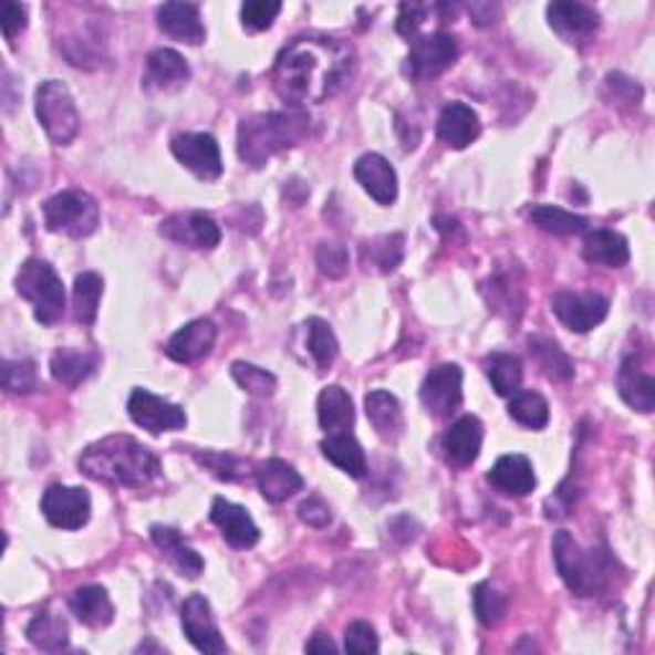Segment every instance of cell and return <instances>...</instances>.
<instances>
[{"label":"cell","instance_id":"1","mask_svg":"<svg viewBox=\"0 0 655 655\" xmlns=\"http://www.w3.org/2000/svg\"><path fill=\"white\" fill-rule=\"evenodd\" d=\"M356 56L346 41L331 37H300L287 44L274 64V90L294 108L325 103L354 75Z\"/></svg>","mask_w":655,"mask_h":655},{"label":"cell","instance_id":"2","mask_svg":"<svg viewBox=\"0 0 655 655\" xmlns=\"http://www.w3.org/2000/svg\"><path fill=\"white\" fill-rule=\"evenodd\" d=\"M85 477L128 489H144L162 477L159 456L131 436H108L80 454Z\"/></svg>","mask_w":655,"mask_h":655},{"label":"cell","instance_id":"3","mask_svg":"<svg viewBox=\"0 0 655 655\" xmlns=\"http://www.w3.org/2000/svg\"><path fill=\"white\" fill-rule=\"evenodd\" d=\"M310 134V116L302 108L257 113L239 126V157L243 164L259 169L284 149L305 142Z\"/></svg>","mask_w":655,"mask_h":655},{"label":"cell","instance_id":"4","mask_svg":"<svg viewBox=\"0 0 655 655\" xmlns=\"http://www.w3.org/2000/svg\"><path fill=\"white\" fill-rule=\"evenodd\" d=\"M553 561L559 569L563 584L576 596H600L612 589L620 563L607 551L600 548H584L571 538V532L561 530L553 538Z\"/></svg>","mask_w":655,"mask_h":655},{"label":"cell","instance_id":"5","mask_svg":"<svg viewBox=\"0 0 655 655\" xmlns=\"http://www.w3.org/2000/svg\"><path fill=\"white\" fill-rule=\"evenodd\" d=\"M15 292L34 305L41 325H54L64 315V284L49 261L27 259L15 274Z\"/></svg>","mask_w":655,"mask_h":655},{"label":"cell","instance_id":"6","mask_svg":"<svg viewBox=\"0 0 655 655\" xmlns=\"http://www.w3.org/2000/svg\"><path fill=\"white\" fill-rule=\"evenodd\" d=\"M37 118L56 146H67L80 134V113L70 87L60 80H44L37 87Z\"/></svg>","mask_w":655,"mask_h":655},{"label":"cell","instance_id":"7","mask_svg":"<svg viewBox=\"0 0 655 655\" xmlns=\"http://www.w3.org/2000/svg\"><path fill=\"white\" fill-rule=\"evenodd\" d=\"M97 223H101V208L93 195L82 190H64L44 202V226L52 233L85 239L97 231Z\"/></svg>","mask_w":655,"mask_h":655},{"label":"cell","instance_id":"8","mask_svg":"<svg viewBox=\"0 0 655 655\" xmlns=\"http://www.w3.org/2000/svg\"><path fill=\"white\" fill-rule=\"evenodd\" d=\"M458 60V41L456 37L444 34V31H436V34L420 37L409 49L407 56V75L423 82L433 80Z\"/></svg>","mask_w":655,"mask_h":655},{"label":"cell","instance_id":"9","mask_svg":"<svg viewBox=\"0 0 655 655\" xmlns=\"http://www.w3.org/2000/svg\"><path fill=\"white\" fill-rule=\"evenodd\" d=\"M551 310L573 333H589L610 315V300L596 292H559L551 300Z\"/></svg>","mask_w":655,"mask_h":655},{"label":"cell","instance_id":"10","mask_svg":"<svg viewBox=\"0 0 655 655\" xmlns=\"http://www.w3.org/2000/svg\"><path fill=\"white\" fill-rule=\"evenodd\" d=\"M464 372L458 364H440L430 368L420 387V403L433 417H448L461 407Z\"/></svg>","mask_w":655,"mask_h":655},{"label":"cell","instance_id":"11","mask_svg":"<svg viewBox=\"0 0 655 655\" xmlns=\"http://www.w3.org/2000/svg\"><path fill=\"white\" fill-rule=\"evenodd\" d=\"M90 510H93V502H90V495L82 487L54 485L41 497V512H44V518L54 528L62 530H80L82 526H87Z\"/></svg>","mask_w":655,"mask_h":655},{"label":"cell","instance_id":"12","mask_svg":"<svg viewBox=\"0 0 655 655\" xmlns=\"http://www.w3.org/2000/svg\"><path fill=\"white\" fill-rule=\"evenodd\" d=\"M128 415L138 428L157 433L183 430L187 425V415L179 405L167 403L164 397L152 395L149 389H134L128 397Z\"/></svg>","mask_w":655,"mask_h":655},{"label":"cell","instance_id":"13","mask_svg":"<svg viewBox=\"0 0 655 655\" xmlns=\"http://www.w3.org/2000/svg\"><path fill=\"white\" fill-rule=\"evenodd\" d=\"M159 233L171 243L187 246V249H216L220 243V226L208 212L200 210L175 212V216L162 220Z\"/></svg>","mask_w":655,"mask_h":655},{"label":"cell","instance_id":"14","mask_svg":"<svg viewBox=\"0 0 655 655\" xmlns=\"http://www.w3.org/2000/svg\"><path fill=\"white\" fill-rule=\"evenodd\" d=\"M171 154L179 164H185L195 177L212 183L223 175L220 146L210 134H179L171 138Z\"/></svg>","mask_w":655,"mask_h":655},{"label":"cell","instance_id":"15","mask_svg":"<svg viewBox=\"0 0 655 655\" xmlns=\"http://www.w3.org/2000/svg\"><path fill=\"white\" fill-rule=\"evenodd\" d=\"M179 620H183L187 641H190L200 653H212V655L226 653L228 645L216 625V617H212L210 602L205 600L202 594L187 596L183 604V612H179Z\"/></svg>","mask_w":655,"mask_h":655},{"label":"cell","instance_id":"16","mask_svg":"<svg viewBox=\"0 0 655 655\" xmlns=\"http://www.w3.org/2000/svg\"><path fill=\"white\" fill-rule=\"evenodd\" d=\"M481 440H485V425L477 415H464L450 425L440 438V450H444L446 464L456 469H466L479 458Z\"/></svg>","mask_w":655,"mask_h":655},{"label":"cell","instance_id":"17","mask_svg":"<svg viewBox=\"0 0 655 655\" xmlns=\"http://www.w3.org/2000/svg\"><path fill=\"white\" fill-rule=\"evenodd\" d=\"M187 80H190V64L175 49H154L146 56L144 87L152 93H175L187 85Z\"/></svg>","mask_w":655,"mask_h":655},{"label":"cell","instance_id":"18","mask_svg":"<svg viewBox=\"0 0 655 655\" xmlns=\"http://www.w3.org/2000/svg\"><path fill=\"white\" fill-rule=\"evenodd\" d=\"M545 13L551 29L561 39H566L569 44L592 39L596 29H600V13L586 3H551L545 8Z\"/></svg>","mask_w":655,"mask_h":655},{"label":"cell","instance_id":"19","mask_svg":"<svg viewBox=\"0 0 655 655\" xmlns=\"http://www.w3.org/2000/svg\"><path fill=\"white\" fill-rule=\"evenodd\" d=\"M216 339H218L216 323L200 318V321H193L185 328H179V331L169 339L167 346H164V351H167L171 362L193 364L198 362V358L210 354L212 346H216Z\"/></svg>","mask_w":655,"mask_h":655},{"label":"cell","instance_id":"20","mask_svg":"<svg viewBox=\"0 0 655 655\" xmlns=\"http://www.w3.org/2000/svg\"><path fill=\"white\" fill-rule=\"evenodd\" d=\"M436 131H438V138L448 146V149H466V146L479 138L481 121L471 105L454 101L440 111Z\"/></svg>","mask_w":655,"mask_h":655},{"label":"cell","instance_id":"21","mask_svg":"<svg viewBox=\"0 0 655 655\" xmlns=\"http://www.w3.org/2000/svg\"><path fill=\"white\" fill-rule=\"evenodd\" d=\"M617 389H620V397L625 399V403L637 409V413H653L655 407V380L648 368L643 366L641 356L633 354L627 356L625 362L620 366V374H617Z\"/></svg>","mask_w":655,"mask_h":655},{"label":"cell","instance_id":"22","mask_svg":"<svg viewBox=\"0 0 655 655\" xmlns=\"http://www.w3.org/2000/svg\"><path fill=\"white\" fill-rule=\"evenodd\" d=\"M210 520L216 522L223 532V538L231 543L233 548H253L259 543V528L257 522L251 520V514L243 510V507L228 502L223 497L212 499L210 507Z\"/></svg>","mask_w":655,"mask_h":655},{"label":"cell","instance_id":"23","mask_svg":"<svg viewBox=\"0 0 655 655\" xmlns=\"http://www.w3.org/2000/svg\"><path fill=\"white\" fill-rule=\"evenodd\" d=\"M487 481L507 497H528L538 485L536 469H532L530 458L522 454H507L499 458L487 474Z\"/></svg>","mask_w":655,"mask_h":655},{"label":"cell","instance_id":"24","mask_svg":"<svg viewBox=\"0 0 655 655\" xmlns=\"http://www.w3.org/2000/svg\"><path fill=\"white\" fill-rule=\"evenodd\" d=\"M354 175L358 185L380 205H392L397 200V171L382 154H364L356 162Z\"/></svg>","mask_w":655,"mask_h":655},{"label":"cell","instance_id":"25","mask_svg":"<svg viewBox=\"0 0 655 655\" xmlns=\"http://www.w3.org/2000/svg\"><path fill=\"white\" fill-rule=\"evenodd\" d=\"M157 23L164 34L198 46L205 41V23L200 8L195 3H164L157 11Z\"/></svg>","mask_w":655,"mask_h":655},{"label":"cell","instance_id":"26","mask_svg":"<svg viewBox=\"0 0 655 655\" xmlns=\"http://www.w3.org/2000/svg\"><path fill=\"white\" fill-rule=\"evenodd\" d=\"M257 485L267 502L280 505L287 502L292 495H298L305 481L294 471L292 464L282 461V458H269V461H264L257 469Z\"/></svg>","mask_w":655,"mask_h":655},{"label":"cell","instance_id":"27","mask_svg":"<svg viewBox=\"0 0 655 655\" xmlns=\"http://www.w3.org/2000/svg\"><path fill=\"white\" fill-rule=\"evenodd\" d=\"M584 259L589 264H600L610 269H620L630 261V243L622 233L610 231V228H596L586 231L584 239Z\"/></svg>","mask_w":655,"mask_h":655},{"label":"cell","instance_id":"28","mask_svg":"<svg viewBox=\"0 0 655 655\" xmlns=\"http://www.w3.org/2000/svg\"><path fill=\"white\" fill-rule=\"evenodd\" d=\"M366 417L374 425V430L380 433L384 440H397L403 436L405 420H403V407H399L397 397L387 389H372L364 397Z\"/></svg>","mask_w":655,"mask_h":655},{"label":"cell","instance_id":"29","mask_svg":"<svg viewBox=\"0 0 655 655\" xmlns=\"http://www.w3.org/2000/svg\"><path fill=\"white\" fill-rule=\"evenodd\" d=\"M70 610L82 622V625L95 627V630L108 627L113 622V614H116L108 592L97 584L75 589V592H72V596H70Z\"/></svg>","mask_w":655,"mask_h":655},{"label":"cell","instance_id":"30","mask_svg":"<svg viewBox=\"0 0 655 655\" xmlns=\"http://www.w3.org/2000/svg\"><path fill=\"white\" fill-rule=\"evenodd\" d=\"M152 540L157 543L159 551L167 555V561L171 563L179 571V576L185 579H198L202 569H205V561L200 559L198 553L193 551L190 545L185 543L183 536L175 528H164V526H154L152 528Z\"/></svg>","mask_w":655,"mask_h":655},{"label":"cell","instance_id":"31","mask_svg":"<svg viewBox=\"0 0 655 655\" xmlns=\"http://www.w3.org/2000/svg\"><path fill=\"white\" fill-rule=\"evenodd\" d=\"M323 456L328 461L339 466L341 471H346L349 477L354 479H364L368 466H366V454L358 440L354 438V433L346 430V433H331L323 444H321Z\"/></svg>","mask_w":655,"mask_h":655},{"label":"cell","instance_id":"32","mask_svg":"<svg viewBox=\"0 0 655 655\" xmlns=\"http://www.w3.org/2000/svg\"><path fill=\"white\" fill-rule=\"evenodd\" d=\"M354 403H351V395L339 384H331L321 392L318 397V420H321V428L331 436V433H346L354 428Z\"/></svg>","mask_w":655,"mask_h":655},{"label":"cell","instance_id":"33","mask_svg":"<svg viewBox=\"0 0 655 655\" xmlns=\"http://www.w3.org/2000/svg\"><path fill=\"white\" fill-rule=\"evenodd\" d=\"M27 637L31 645H37L39 651L46 653H56L64 651L70 645V627L60 614L54 612H37L34 620L29 622L27 627Z\"/></svg>","mask_w":655,"mask_h":655},{"label":"cell","instance_id":"34","mask_svg":"<svg viewBox=\"0 0 655 655\" xmlns=\"http://www.w3.org/2000/svg\"><path fill=\"white\" fill-rule=\"evenodd\" d=\"M52 376L64 387H80L82 382L90 380V376L95 374L97 368V358L93 354H85V351H77V349H60L56 354L52 356Z\"/></svg>","mask_w":655,"mask_h":655},{"label":"cell","instance_id":"35","mask_svg":"<svg viewBox=\"0 0 655 655\" xmlns=\"http://www.w3.org/2000/svg\"><path fill=\"white\" fill-rule=\"evenodd\" d=\"M530 354L536 358L543 374L553 382H569L573 376V362L559 343L545 339V335H530L528 339Z\"/></svg>","mask_w":655,"mask_h":655},{"label":"cell","instance_id":"36","mask_svg":"<svg viewBox=\"0 0 655 655\" xmlns=\"http://www.w3.org/2000/svg\"><path fill=\"white\" fill-rule=\"evenodd\" d=\"M530 220L540 231L555 236H576L589 231V220L584 216L555 208V205H532Z\"/></svg>","mask_w":655,"mask_h":655},{"label":"cell","instance_id":"37","mask_svg":"<svg viewBox=\"0 0 655 655\" xmlns=\"http://www.w3.org/2000/svg\"><path fill=\"white\" fill-rule=\"evenodd\" d=\"M405 257V239L399 233L380 236L362 246V264L364 269H376V272L387 274L399 267Z\"/></svg>","mask_w":655,"mask_h":655},{"label":"cell","instance_id":"38","mask_svg":"<svg viewBox=\"0 0 655 655\" xmlns=\"http://www.w3.org/2000/svg\"><path fill=\"white\" fill-rule=\"evenodd\" d=\"M485 372H487L491 387H495L497 395L512 397L514 392H520L522 362L514 354H502V351H495V354H489L485 358Z\"/></svg>","mask_w":655,"mask_h":655},{"label":"cell","instance_id":"39","mask_svg":"<svg viewBox=\"0 0 655 655\" xmlns=\"http://www.w3.org/2000/svg\"><path fill=\"white\" fill-rule=\"evenodd\" d=\"M103 298V277L95 272L77 274L75 287H72V308H75V321L82 325H93L97 318Z\"/></svg>","mask_w":655,"mask_h":655},{"label":"cell","instance_id":"40","mask_svg":"<svg viewBox=\"0 0 655 655\" xmlns=\"http://www.w3.org/2000/svg\"><path fill=\"white\" fill-rule=\"evenodd\" d=\"M305 343L315 366L321 368V372L331 368L335 356H339V341H335L331 325L321 321V318H310L305 323Z\"/></svg>","mask_w":655,"mask_h":655},{"label":"cell","instance_id":"41","mask_svg":"<svg viewBox=\"0 0 655 655\" xmlns=\"http://www.w3.org/2000/svg\"><path fill=\"white\" fill-rule=\"evenodd\" d=\"M507 409H510L512 420H518L532 430L545 428L548 420H551V407H548L545 397L538 395V392H514Z\"/></svg>","mask_w":655,"mask_h":655},{"label":"cell","instance_id":"42","mask_svg":"<svg viewBox=\"0 0 655 655\" xmlns=\"http://www.w3.org/2000/svg\"><path fill=\"white\" fill-rule=\"evenodd\" d=\"M231 374L236 384L243 392H249L253 397H272L274 389H277V376L272 372H267V368H259L253 364H246V362H236L231 366Z\"/></svg>","mask_w":655,"mask_h":655},{"label":"cell","instance_id":"43","mask_svg":"<svg viewBox=\"0 0 655 655\" xmlns=\"http://www.w3.org/2000/svg\"><path fill=\"white\" fill-rule=\"evenodd\" d=\"M474 612H477V617L485 627L499 625L507 614L505 594H499L497 589L489 584V581H485V584H479L477 589H474Z\"/></svg>","mask_w":655,"mask_h":655},{"label":"cell","instance_id":"44","mask_svg":"<svg viewBox=\"0 0 655 655\" xmlns=\"http://www.w3.org/2000/svg\"><path fill=\"white\" fill-rule=\"evenodd\" d=\"M3 387L13 395H31L39 389L37 366L29 358H6L3 362Z\"/></svg>","mask_w":655,"mask_h":655},{"label":"cell","instance_id":"45","mask_svg":"<svg viewBox=\"0 0 655 655\" xmlns=\"http://www.w3.org/2000/svg\"><path fill=\"white\" fill-rule=\"evenodd\" d=\"M280 11L282 3H277V0H249L241 6V23L246 31L257 34V31H267L272 27Z\"/></svg>","mask_w":655,"mask_h":655},{"label":"cell","instance_id":"46","mask_svg":"<svg viewBox=\"0 0 655 655\" xmlns=\"http://www.w3.org/2000/svg\"><path fill=\"white\" fill-rule=\"evenodd\" d=\"M343 645H346L349 653H380V637H376V630L364 620L351 622L346 627Z\"/></svg>","mask_w":655,"mask_h":655},{"label":"cell","instance_id":"47","mask_svg":"<svg viewBox=\"0 0 655 655\" xmlns=\"http://www.w3.org/2000/svg\"><path fill=\"white\" fill-rule=\"evenodd\" d=\"M318 267L331 280H341L349 272V251L341 243H321L318 249Z\"/></svg>","mask_w":655,"mask_h":655},{"label":"cell","instance_id":"48","mask_svg":"<svg viewBox=\"0 0 655 655\" xmlns=\"http://www.w3.org/2000/svg\"><path fill=\"white\" fill-rule=\"evenodd\" d=\"M198 461L205 466V469L216 474L218 479L223 481H236L241 477L243 464L239 458H233L231 454H218V450H205V454H198Z\"/></svg>","mask_w":655,"mask_h":655},{"label":"cell","instance_id":"49","mask_svg":"<svg viewBox=\"0 0 655 655\" xmlns=\"http://www.w3.org/2000/svg\"><path fill=\"white\" fill-rule=\"evenodd\" d=\"M300 520L305 522V526H310V528H318V530H323V528H328L331 526V507H328L321 497H308L305 502L300 505Z\"/></svg>","mask_w":655,"mask_h":655},{"label":"cell","instance_id":"50","mask_svg":"<svg viewBox=\"0 0 655 655\" xmlns=\"http://www.w3.org/2000/svg\"><path fill=\"white\" fill-rule=\"evenodd\" d=\"M430 13V6H417V3H403L399 6V19H397V31L403 37H415L420 27L425 23V15Z\"/></svg>","mask_w":655,"mask_h":655},{"label":"cell","instance_id":"51","mask_svg":"<svg viewBox=\"0 0 655 655\" xmlns=\"http://www.w3.org/2000/svg\"><path fill=\"white\" fill-rule=\"evenodd\" d=\"M27 29V8L21 3H8L3 15V34L8 41H13L21 31Z\"/></svg>","mask_w":655,"mask_h":655},{"label":"cell","instance_id":"52","mask_svg":"<svg viewBox=\"0 0 655 655\" xmlns=\"http://www.w3.org/2000/svg\"><path fill=\"white\" fill-rule=\"evenodd\" d=\"M469 13L477 27H489V23H495L497 13H499V6H491V3H474L469 6Z\"/></svg>","mask_w":655,"mask_h":655},{"label":"cell","instance_id":"53","mask_svg":"<svg viewBox=\"0 0 655 655\" xmlns=\"http://www.w3.org/2000/svg\"><path fill=\"white\" fill-rule=\"evenodd\" d=\"M305 651H308V653H335V651H339V645H335L328 635L315 633V635L310 637V641L305 643Z\"/></svg>","mask_w":655,"mask_h":655}]
</instances>
